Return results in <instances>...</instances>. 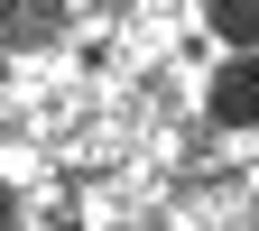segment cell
<instances>
[{
  "label": "cell",
  "mask_w": 259,
  "mask_h": 231,
  "mask_svg": "<svg viewBox=\"0 0 259 231\" xmlns=\"http://www.w3.org/2000/svg\"><path fill=\"white\" fill-rule=\"evenodd\" d=\"M213 28L232 47H259V0H213Z\"/></svg>",
  "instance_id": "cell-3"
},
{
  "label": "cell",
  "mask_w": 259,
  "mask_h": 231,
  "mask_svg": "<svg viewBox=\"0 0 259 231\" xmlns=\"http://www.w3.org/2000/svg\"><path fill=\"white\" fill-rule=\"evenodd\" d=\"M213 120H232V129L259 120V56H232V65L213 74Z\"/></svg>",
  "instance_id": "cell-1"
},
{
  "label": "cell",
  "mask_w": 259,
  "mask_h": 231,
  "mask_svg": "<svg viewBox=\"0 0 259 231\" xmlns=\"http://www.w3.org/2000/svg\"><path fill=\"white\" fill-rule=\"evenodd\" d=\"M0 37L10 47H47L56 37V0H0Z\"/></svg>",
  "instance_id": "cell-2"
},
{
  "label": "cell",
  "mask_w": 259,
  "mask_h": 231,
  "mask_svg": "<svg viewBox=\"0 0 259 231\" xmlns=\"http://www.w3.org/2000/svg\"><path fill=\"white\" fill-rule=\"evenodd\" d=\"M0 231H10V185H0Z\"/></svg>",
  "instance_id": "cell-4"
}]
</instances>
